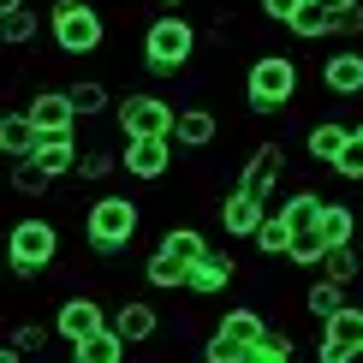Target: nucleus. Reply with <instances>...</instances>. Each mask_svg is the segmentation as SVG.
Masks as SVG:
<instances>
[{
  "label": "nucleus",
  "instance_id": "f257e3e1",
  "mask_svg": "<svg viewBox=\"0 0 363 363\" xmlns=\"http://www.w3.org/2000/svg\"><path fill=\"white\" fill-rule=\"evenodd\" d=\"M143 66L155 72V78H173V72H185L196 54H203V30H196L185 12H155V18L143 24V42H138Z\"/></svg>",
  "mask_w": 363,
  "mask_h": 363
},
{
  "label": "nucleus",
  "instance_id": "f03ea898",
  "mask_svg": "<svg viewBox=\"0 0 363 363\" xmlns=\"http://www.w3.org/2000/svg\"><path fill=\"white\" fill-rule=\"evenodd\" d=\"M138 226H143L138 196L101 191V196H89V208H84V245L96 256H125L131 238H138Z\"/></svg>",
  "mask_w": 363,
  "mask_h": 363
},
{
  "label": "nucleus",
  "instance_id": "7ed1b4c3",
  "mask_svg": "<svg viewBox=\"0 0 363 363\" xmlns=\"http://www.w3.org/2000/svg\"><path fill=\"white\" fill-rule=\"evenodd\" d=\"M292 101H298V60L292 54H256L245 72V108L256 119H268V113L292 108Z\"/></svg>",
  "mask_w": 363,
  "mask_h": 363
},
{
  "label": "nucleus",
  "instance_id": "20e7f679",
  "mask_svg": "<svg viewBox=\"0 0 363 363\" xmlns=\"http://www.w3.org/2000/svg\"><path fill=\"white\" fill-rule=\"evenodd\" d=\"M48 36H54V48L66 60H84V54H96L101 42H108V18H101L96 0H54Z\"/></svg>",
  "mask_w": 363,
  "mask_h": 363
},
{
  "label": "nucleus",
  "instance_id": "39448f33",
  "mask_svg": "<svg viewBox=\"0 0 363 363\" xmlns=\"http://www.w3.org/2000/svg\"><path fill=\"white\" fill-rule=\"evenodd\" d=\"M6 262H12V274H18V280L54 274V262H60V226L42 220V215L12 220V233H6Z\"/></svg>",
  "mask_w": 363,
  "mask_h": 363
},
{
  "label": "nucleus",
  "instance_id": "423d86ee",
  "mask_svg": "<svg viewBox=\"0 0 363 363\" xmlns=\"http://www.w3.org/2000/svg\"><path fill=\"white\" fill-rule=\"evenodd\" d=\"M262 334H268V315L250 310V304H233V310H220L215 334L203 340V357L208 363H250V352H256Z\"/></svg>",
  "mask_w": 363,
  "mask_h": 363
},
{
  "label": "nucleus",
  "instance_id": "0eeeda50",
  "mask_svg": "<svg viewBox=\"0 0 363 363\" xmlns=\"http://www.w3.org/2000/svg\"><path fill=\"white\" fill-rule=\"evenodd\" d=\"M173 131H143V138H125L119 143V167H125V179H138V185H161L173 167Z\"/></svg>",
  "mask_w": 363,
  "mask_h": 363
},
{
  "label": "nucleus",
  "instance_id": "6e6552de",
  "mask_svg": "<svg viewBox=\"0 0 363 363\" xmlns=\"http://www.w3.org/2000/svg\"><path fill=\"white\" fill-rule=\"evenodd\" d=\"M173 119H179V108H173L167 96H155V89H131V96H119V101H113V125H119V138L173 131Z\"/></svg>",
  "mask_w": 363,
  "mask_h": 363
},
{
  "label": "nucleus",
  "instance_id": "1a4fd4ad",
  "mask_svg": "<svg viewBox=\"0 0 363 363\" xmlns=\"http://www.w3.org/2000/svg\"><path fill=\"white\" fill-rule=\"evenodd\" d=\"M315 357H322V363L363 357V304H357V298H345V304L322 322V345H315Z\"/></svg>",
  "mask_w": 363,
  "mask_h": 363
},
{
  "label": "nucleus",
  "instance_id": "9d476101",
  "mask_svg": "<svg viewBox=\"0 0 363 363\" xmlns=\"http://www.w3.org/2000/svg\"><path fill=\"white\" fill-rule=\"evenodd\" d=\"M113 322V310L101 304L96 292H72V298H60V310H54V334L60 340H84V334H96V328H108Z\"/></svg>",
  "mask_w": 363,
  "mask_h": 363
},
{
  "label": "nucleus",
  "instance_id": "9b49d317",
  "mask_svg": "<svg viewBox=\"0 0 363 363\" xmlns=\"http://www.w3.org/2000/svg\"><path fill=\"white\" fill-rule=\"evenodd\" d=\"M280 173H286V143L262 138V143H256L250 155H245V167H238V185H245L250 196H262V203H268V196L280 191Z\"/></svg>",
  "mask_w": 363,
  "mask_h": 363
},
{
  "label": "nucleus",
  "instance_id": "f8f14e48",
  "mask_svg": "<svg viewBox=\"0 0 363 363\" xmlns=\"http://www.w3.org/2000/svg\"><path fill=\"white\" fill-rule=\"evenodd\" d=\"M262 220H268V203L262 196H250L245 185H233L220 196V233L226 238H256L262 233Z\"/></svg>",
  "mask_w": 363,
  "mask_h": 363
},
{
  "label": "nucleus",
  "instance_id": "ddd939ff",
  "mask_svg": "<svg viewBox=\"0 0 363 363\" xmlns=\"http://www.w3.org/2000/svg\"><path fill=\"white\" fill-rule=\"evenodd\" d=\"M24 108H30V119L42 125V138H60V131H78V119H84L78 108H72V96H66V89H36V96H30Z\"/></svg>",
  "mask_w": 363,
  "mask_h": 363
},
{
  "label": "nucleus",
  "instance_id": "4468645a",
  "mask_svg": "<svg viewBox=\"0 0 363 363\" xmlns=\"http://www.w3.org/2000/svg\"><path fill=\"white\" fill-rule=\"evenodd\" d=\"M322 89H328L334 101L363 96V48H340V54H328V60H322Z\"/></svg>",
  "mask_w": 363,
  "mask_h": 363
},
{
  "label": "nucleus",
  "instance_id": "2eb2a0df",
  "mask_svg": "<svg viewBox=\"0 0 363 363\" xmlns=\"http://www.w3.org/2000/svg\"><path fill=\"white\" fill-rule=\"evenodd\" d=\"M36 143H42V125L30 119V108H0V155L24 161V155H36Z\"/></svg>",
  "mask_w": 363,
  "mask_h": 363
},
{
  "label": "nucleus",
  "instance_id": "dca6fc26",
  "mask_svg": "<svg viewBox=\"0 0 363 363\" xmlns=\"http://www.w3.org/2000/svg\"><path fill=\"white\" fill-rule=\"evenodd\" d=\"M215 138H220L215 108H203V101L179 108V119H173V143H179V149H215Z\"/></svg>",
  "mask_w": 363,
  "mask_h": 363
},
{
  "label": "nucleus",
  "instance_id": "f3484780",
  "mask_svg": "<svg viewBox=\"0 0 363 363\" xmlns=\"http://www.w3.org/2000/svg\"><path fill=\"white\" fill-rule=\"evenodd\" d=\"M233 280H238V262H233L226 250H208L203 262L191 268V286H185V292H191V298H220Z\"/></svg>",
  "mask_w": 363,
  "mask_h": 363
},
{
  "label": "nucleus",
  "instance_id": "a211bd4d",
  "mask_svg": "<svg viewBox=\"0 0 363 363\" xmlns=\"http://www.w3.org/2000/svg\"><path fill=\"white\" fill-rule=\"evenodd\" d=\"M113 328L125 334V345H149L161 334V310L149 304V298H125V304L113 310Z\"/></svg>",
  "mask_w": 363,
  "mask_h": 363
},
{
  "label": "nucleus",
  "instance_id": "6ab92c4d",
  "mask_svg": "<svg viewBox=\"0 0 363 363\" xmlns=\"http://www.w3.org/2000/svg\"><path fill=\"white\" fill-rule=\"evenodd\" d=\"M345 143H352V125H345V119H315V125H310V138H304V149H310V161H315V167H334Z\"/></svg>",
  "mask_w": 363,
  "mask_h": 363
},
{
  "label": "nucleus",
  "instance_id": "aec40b11",
  "mask_svg": "<svg viewBox=\"0 0 363 363\" xmlns=\"http://www.w3.org/2000/svg\"><path fill=\"white\" fill-rule=\"evenodd\" d=\"M143 280L155 286V292H185V286H191V262L173 256L167 245H155V256L143 262Z\"/></svg>",
  "mask_w": 363,
  "mask_h": 363
},
{
  "label": "nucleus",
  "instance_id": "412c9836",
  "mask_svg": "<svg viewBox=\"0 0 363 363\" xmlns=\"http://www.w3.org/2000/svg\"><path fill=\"white\" fill-rule=\"evenodd\" d=\"M119 357H125V334L113 322L84 334V340H72V363H119Z\"/></svg>",
  "mask_w": 363,
  "mask_h": 363
},
{
  "label": "nucleus",
  "instance_id": "4be33fe9",
  "mask_svg": "<svg viewBox=\"0 0 363 363\" xmlns=\"http://www.w3.org/2000/svg\"><path fill=\"white\" fill-rule=\"evenodd\" d=\"M36 161H42V167H48L54 179L78 173V131H60V138H42V143H36Z\"/></svg>",
  "mask_w": 363,
  "mask_h": 363
},
{
  "label": "nucleus",
  "instance_id": "5701e85b",
  "mask_svg": "<svg viewBox=\"0 0 363 363\" xmlns=\"http://www.w3.org/2000/svg\"><path fill=\"white\" fill-rule=\"evenodd\" d=\"M345 298H352V286L334 280V274H322V280H310V286H304V310L315 315V322H328V315H334Z\"/></svg>",
  "mask_w": 363,
  "mask_h": 363
},
{
  "label": "nucleus",
  "instance_id": "b1692460",
  "mask_svg": "<svg viewBox=\"0 0 363 363\" xmlns=\"http://www.w3.org/2000/svg\"><path fill=\"white\" fill-rule=\"evenodd\" d=\"M286 30H292L298 42H328V36H334V12H328L322 0H304V6H298V18L286 24Z\"/></svg>",
  "mask_w": 363,
  "mask_h": 363
},
{
  "label": "nucleus",
  "instance_id": "393cba45",
  "mask_svg": "<svg viewBox=\"0 0 363 363\" xmlns=\"http://www.w3.org/2000/svg\"><path fill=\"white\" fill-rule=\"evenodd\" d=\"M250 245H256V250H262V256H268V262H280V256H286V250H292V220H286V215H280V203H274V208H268V220H262V233H256V238H250Z\"/></svg>",
  "mask_w": 363,
  "mask_h": 363
},
{
  "label": "nucleus",
  "instance_id": "a878e982",
  "mask_svg": "<svg viewBox=\"0 0 363 363\" xmlns=\"http://www.w3.org/2000/svg\"><path fill=\"white\" fill-rule=\"evenodd\" d=\"M322 256H328L322 220H315V226H298V233H292V250H286V262H292V268H322Z\"/></svg>",
  "mask_w": 363,
  "mask_h": 363
},
{
  "label": "nucleus",
  "instance_id": "bb28decb",
  "mask_svg": "<svg viewBox=\"0 0 363 363\" xmlns=\"http://www.w3.org/2000/svg\"><path fill=\"white\" fill-rule=\"evenodd\" d=\"M36 36H42V18H36L30 6H18V12H0V42H6V48H18V54H24Z\"/></svg>",
  "mask_w": 363,
  "mask_h": 363
},
{
  "label": "nucleus",
  "instance_id": "cd10ccee",
  "mask_svg": "<svg viewBox=\"0 0 363 363\" xmlns=\"http://www.w3.org/2000/svg\"><path fill=\"white\" fill-rule=\"evenodd\" d=\"M357 226H363V215L352 203H328L322 208V233H328V245H357Z\"/></svg>",
  "mask_w": 363,
  "mask_h": 363
},
{
  "label": "nucleus",
  "instance_id": "c85d7f7f",
  "mask_svg": "<svg viewBox=\"0 0 363 363\" xmlns=\"http://www.w3.org/2000/svg\"><path fill=\"white\" fill-rule=\"evenodd\" d=\"M54 185H60V179H54L48 167H42L36 155H24V161H12V191H18V196H48Z\"/></svg>",
  "mask_w": 363,
  "mask_h": 363
},
{
  "label": "nucleus",
  "instance_id": "c756f323",
  "mask_svg": "<svg viewBox=\"0 0 363 363\" xmlns=\"http://www.w3.org/2000/svg\"><path fill=\"white\" fill-rule=\"evenodd\" d=\"M66 96H72V108H78L84 119L113 108V96H108V84H101V78H72V84H66Z\"/></svg>",
  "mask_w": 363,
  "mask_h": 363
},
{
  "label": "nucleus",
  "instance_id": "7c9ffc66",
  "mask_svg": "<svg viewBox=\"0 0 363 363\" xmlns=\"http://www.w3.org/2000/svg\"><path fill=\"white\" fill-rule=\"evenodd\" d=\"M113 173H125V167H119V149H84V155H78V179H84V185H108Z\"/></svg>",
  "mask_w": 363,
  "mask_h": 363
},
{
  "label": "nucleus",
  "instance_id": "2f4dec72",
  "mask_svg": "<svg viewBox=\"0 0 363 363\" xmlns=\"http://www.w3.org/2000/svg\"><path fill=\"white\" fill-rule=\"evenodd\" d=\"M322 196H315V191H286L280 196V215L286 220H292V233H298V226H315V220H322Z\"/></svg>",
  "mask_w": 363,
  "mask_h": 363
},
{
  "label": "nucleus",
  "instance_id": "473e14b6",
  "mask_svg": "<svg viewBox=\"0 0 363 363\" xmlns=\"http://www.w3.org/2000/svg\"><path fill=\"white\" fill-rule=\"evenodd\" d=\"M161 245H167L173 256H185V262L196 268V262H203V256L208 250H215V245H208V238H203V226H167V238H161Z\"/></svg>",
  "mask_w": 363,
  "mask_h": 363
},
{
  "label": "nucleus",
  "instance_id": "72a5a7b5",
  "mask_svg": "<svg viewBox=\"0 0 363 363\" xmlns=\"http://www.w3.org/2000/svg\"><path fill=\"white\" fill-rule=\"evenodd\" d=\"M322 274H334V280H345V286H357V274H363V256H357V245H328V256H322Z\"/></svg>",
  "mask_w": 363,
  "mask_h": 363
},
{
  "label": "nucleus",
  "instance_id": "f704fd0d",
  "mask_svg": "<svg viewBox=\"0 0 363 363\" xmlns=\"http://www.w3.org/2000/svg\"><path fill=\"white\" fill-rule=\"evenodd\" d=\"M292 352H298V340H292V334H280V328H268V334L256 340V352H250V363H286Z\"/></svg>",
  "mask_w": 363,
  "mask_h": 363
},
{
  "label": "nucleus",
  "instance_id": "c9c22d12",
  "mask_svg": "<svg viewBox=\"0 0 363 363\" xmlns=\"http://www.w3.org/2000/svg\"><path fill=\"white\" fill-rule=\"evenodd\" d=\"M334 173L345 179V185H363V138H357V125H352V143L340 149V161H334Z\"/></svg>",
  "mask_w": 363,
  "mask_h": 363
},
{
  "label": "nucleus",
  "instance_id": "e433bc0d",
  "mask_svg": "<svg viewBox=\"0 0 363 363\" xmlns=\"http://www.w3.org/2000/svg\"><path fill=\"white\" fill-rule=\"evenodd\" d=\"M12 345H18L24 357H30V352H42V345H48V328H36V322H24L18 334H12Z\"/></svg>",
  "mask_w": 363,
  "mask_h": 363
},
{
  "label": "nucleus",
  "instance_id": "4c0bfd02",
  "mask_svg": "<svg viewBox=\"0 0 363 363\" xmlns=\"http://www.w3.org/2000/svg\"><path fill=\"white\" fill-rule=\"evenodd\" d=\"M298 6H304V0H262V18H268V24H292Z\"/></svg>",
  "mask_w": 363,
  "mask_h": 363
},
{
  "label": "nucleus",
  "instance_id": "58836bf2",
  "mask_svg": "<svg viewBox=\"0 0 363 363\" xmlns=\"http://www.w3.org/2000/svg\"><path fill=\"white\" fill-rule=\"evenodd\" d=\"M334 36H363V6L340 12V18H334Z\"/></svg>",
  "mask_w": 363,
  "mask_h": 363
},
{
  "label": "nucleus",
  "instance_id": "ea45409f",
  "mask_svg": "<svg viewBox=\"0 0 363 363\" xmlns=\"http://www.w3.org/2000/svg\"><path fill=\"white\" fill-rule=\"evenodd\" d=\"M322 6H328V12H334V18H340V12H352V6H363V0H322Z\"/></svg>",
  "mask_w": 363,
  "mask_h": 363
},
{
  "label": "nucleus",
  "instance_id": "a19ab883",
  "mask_svg": "<svg viewBox=\"0 0 363 363\" xmlns=\"http://www.w3.org/2000/svg\"><path fill=\"white\" fill-rule=\"evenodd\" d=\"M155 6H161V12H185L191 0H155Z\"/></svg>",
  "mask_w": 363,
  "mask_h": 363
},
{
  "label": "nucleus",
  "instance_id": "79ce46f5",
  "mask_svg": "<svg viewBox=\"0 0 363 363\" xmlns=\"http://www.w3.org/2000/svg\"><path fill=\"white\" fill-rule=\"evenodd\" d=\"M18 6H24V0H0V12H18Z\"/></svg>",
  "mask_w": 363,
  "mask_h": 363
},
{
  "label": "nucleus",
  "instance_id": "37998d69",
  "mask_svg": "<svg viewBox=\"0 0 363 363\" xmlns=\"http://www.w3.org/2000/svg\"><path fill=\"white\" fill-rule=\"evenodd\" d=\"M352 125H357V138H363V119H352Z\"/></svg>",
  "mask_w": 363,
  "mask_h": 363
},
{
  "label": "nucleus",
  "instance_id": "c03bdc74",
  "mask_svg": "<svg viewBox=\"0 0 363 363\" xmlns=\"http://www.w3.org/2000/svg\"><path fill=\"white\" fill-rule=\"evenodd\" d=\"M357 238H363V226H357Z\"/></svg>",
  "mask_w": 363,
  "mask_h": 363
}]
</instances>
